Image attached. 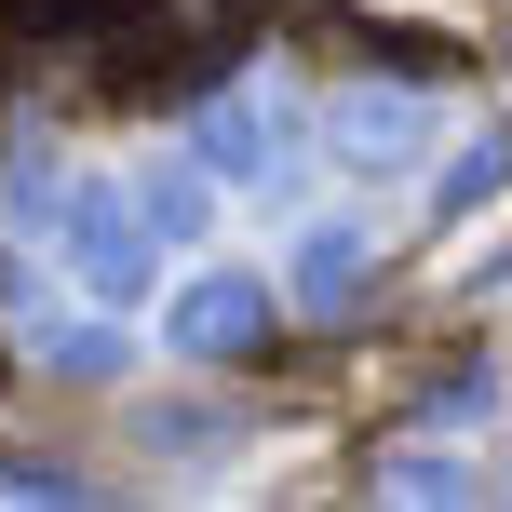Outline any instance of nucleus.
I'll return each mask as SVG.
<instances>
[{
	"mask_svg": "<svg viewBox=\"0 0 512 512\" xmlns=\"http://www.w3.org/2000/svg\"><path fill=\"white\" fill-rule=\"evenodd\" d=\"M270 337H283V297L256 270H203L176 310H162V351H176V364H256Z\"/></svg>",
	"mask_w": 512,
	"mask_h": 512,
	"instance_id": "f257e3e1",
	"label": "nucleus"
},
{
	"mask_svg": "<svg viewBox=\"0 0 512 512\" xmlns=\"http://www.w3.org/2000/svg\"><path fill=\"white\" fill-rule=\"evenodd\" d=\"M54 243H68V270L95 283V297H149V270H162V230H149L135 189H81V203L54 216Z\"/></svg>",
	"mask_w": 512,
	"mask_h": 512,
	"instance_id": "f03ea898",
	"label": "nucleus"
},
{
	"mask_svg": "<svg viewBox=\"0 0 512 512\" xmlns=\"http://www.w3.org/2000/svg\"><path fill=\"white\" fill-rule=\"evenodd\" d=\"M203 162H216L230 189H256V203H283L310 149H297V122H283L270 95H216V122H203Z\"/></svg>",
	"mask_w": 512,
	"mask_h": 512,
	"instance_id": "7ed1b4c3",
	"label": "nucleus"
},
{
	"mask_svg": "<svg viewBox=\"0 0 512 512\" xmlns=\"http://www.w3.org/2000/svg\"><path fill=\"white\" fill-rule=\"evenodd\" d=\"M418 135H432V122H418V95H364V81H351V95L324 108V149L351 162V176H391V162H418Z\"/></svg>",
	"mask_w": 512,
	"mask_h": 512,
	"instance_id": "20e7f679",
	"label": "nucleus"
},
{
	"mask_svg": "<svg viewBox=\"0 0 512 512\" xmlns=\"http://www.w3.org/2000/svg\"><path fill=\"white\" fill-rule=\"evenodd\" d=\"M297 297L310 310H351L364 297V230H351V216H324V230L297 243Z\"/></svg>",
	"mask_w": 512,
	"mask_h": 512,
	"instance_id": "39448f33",
	"label": "nucleus"
},
{
	"mask_svg": "<svg viewBox=\"0 0 512 512\" xmlns=\"http://www.w3.org/2000/svg\"><path fill=\"white\" fill-rule=\"evenodd\" d=\"M135 203H149V230H162V243H203V189H189V176H162V189H135Z\"/></svg>",
	"mask_w": 512,
	"mask_h": 512,
	"instance_id": "423d86ee",
	"label": "nucleus"
}]
</instances>
